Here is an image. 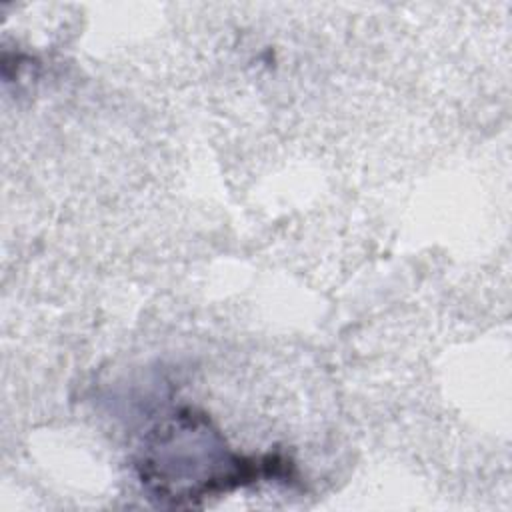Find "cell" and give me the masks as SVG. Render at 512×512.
<instances>
[{"instance_id": "6da1fadb", "label": "cell", "mask_w": 512, "mask_h": 512, "mask_svg": "<svg viewBox=\"0 0 512 512\" xmlns=\"http://www.w3.org/2000/svg\"><path fill=\"white\" fill-rule=\"evenodd\" d=\"M136 474L148 498L164 508H194L260 478H292V462L280 454L236 452L206 412L172 410L144 436Z\"/></svg>"}]
</instances>
